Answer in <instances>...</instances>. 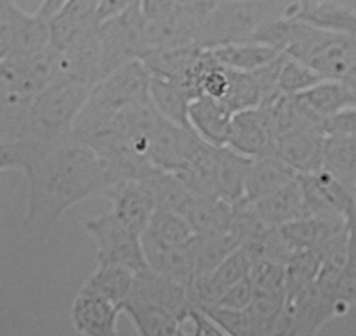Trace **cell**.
<instances>
[{
  "mask_svg": "<svg viewBox=\"0 0 356 336\" xmlns=\"http://www.w3.org/2000/svg\"><path fill=\"white\" fill-rule=\"evenodd\" d=\"M26 193L23 229L32 238L44 240L65 214L108 186L100 154L74 135L46 144L23 139Z\"/></svg>",
  "mask_w": 356,
  "mask_h": 336,
  "instance_id": "6da1fadb",
  "label": "cell"
},
{
  "mask_svg": "<svg viewBox=\"0 0 356 336\" xmlns=\"http://www.w3.org/2000/svg\"><path fill=\"white\" fill-rule=\"evenodd\" d=\"M285 53L304 61L321 79L344 82L356 97V36L327 32L300 22Z\"/></svg>",
  "mask_w": 356,
  "mask_h": 336,
  "instance_id": "7a4b0ae2",
  "label": "cell"
},
{
  "mask_svg": "<svg viewBox=\"0 0 356 336\" xmlns=\"http://www.w3.org/2000/svg\"><path fill=\"white\" fill-rule=\"evenodd\" d=\"M88 82H54L32 98L26 139L37 142H60L74 135L79 114L88 102L91 88Z\"/></svg>",
  "mask_w": 356,
  "mask_h": 336,
  "instance_id": "3957f363",
  "label": "cell"
},
{
  "mask_svg": "<svg viewBox=\"0 0 356 336\" xmlns=\"http://www.w3.org/2000/svg\"><path fill=\"white\" fill-rule=\"evenodd\" d=\"M286 4L280 0H218L197 29L194 44L213 47L250 39L264 22L282 16Z\"/></svg>",
  "mask_w": 356,
  "mask_h": 336,
  "instance_id": "277c9868",
  "label": "cell"
},
{
  "mask_svg": "<svg viewBox=\"0 0 356 336\" xmlns=\"http://www.w3.org/2000/svg\"><path fill=\"white\" fill-rule=\"evenodd\" d=\"M100 39V79L128 61L140 60L150 49L149 22L140 0L119 15L98 25Z\"/></svg>",
  "mask_w": 356,
  "mask_h": 336,
  "instance_id": "5b68a950",
  "label": "cell"
},
{
  "mask_svg": "<svg viewBox=\"0 0 356 336\" xmlns=\"http://www.w3.org/2000/svg\"><path fill=\"white\" fill-rule=\"evenodd\" d=\"M84 229L97 245V265H122L135 270L136 273L149 268L140 235L111 211L86 221Z\"/></svg>",
  "mask_w": 356,
  "mask_h": 336,
  "instance_id": "8992f818",
  "label": "cell"
},
{
  "mask_svg": "<svg viewBox=\"0 0 356 336\" xmlns=\"http://www.w3.org/2000/svg\"><path fill=\"white\" fill-rule=\"evenodd\" d=\"M348 308L335 298L321 293L316 284L296 296H289L280 315L276 335L282 336H313L320 333L328 322L348 314Z\"/></svg>",
  "mask_w": 356,
  "mask_h": 336,
  "instance_id": "52a82bcc",
  "label": "cell"
},
{
  "mask_svg": "<svg viewBox=\"0 0 356 336\" xmlns=\"http://www.w3.org/2000/svg\"><path fill=\"white\" fill-rule=\"evenodd\" d=\"M203 144L204 140L191 126L177 125L157 114L150 133L147 156L156 167L180 172Z\"/></svg>",
  "mask_w": 356,
  "mask_h": 336,
  "instance_id": "ba28073f",
  "label": "cell"
},
{
  "mask_svg": "<svg viewBox=\"0 0 356 336\" xmlns=\"http://www.w3.org/2000/svg\"><path fill=\"white\" fill-rule=\"evenodd\" d=\"M276 135L262 105L232 114L227 147L248 158L275 154Z\"/></svg>",
  "mask_w": 356,
  "mask_h": 336,
  "instance_id": "9c48e42d",
  "label": "cell"
},
{
  "mask_svg": "<svg viewBox=\"0 0 356 336\" xmlns=\"http://www.w3.org/2000/svg\"><path fill=\"white\" fill-rule=\"evenodd\" d=\"M323 133L316 126L302 123L276 137L275 154L297 174L316 172L323 165Z\"/></svg>",
  "mask_w": 356,
  "mask_h": 336,
  "instance_id": "30bf717a",
  "label": "cell"
},
{
  "mask_svg": "<svg viewBox=\"0 0 356 336\" xmlns=\"http://www.w3.org/2000/svg\"><path fill=\"white\" fill-rule=\"evenodd\" d=\"M128 300L170 312L178 319V322L191 308L189 298H187V286L166 275H161L150 268L136 273L135 284H133Z\"/></svg>",
  "mask_w": 356,
  "mask_h": 336,
  "instance_id": "8fae6325",
  "label": "cell"
},
{
  "mask_svg": "<svg viewBox=\"0 0 356 336\" xmlns=\"http://www.w3.org/2000/svg\"><path fill=\"white\" fill-rule=\"evenodd\" d=\"M8 26V54L23 56L47 49L51 46L49 20L37 13H26L13 0L8 11L2 16Z\"/></svg>",
  "mask_w": 356,
  "mask_h": 336,
  "instance_id": "7c38bea8",
  "label": "cell"
},
{
  "mask_svg": "<svg viewBox=\"0 0 356 336\" xmlns=\"http://www.w3.org/2000/svg\"><path fill=\"white\" fill-rule=\"evenodd\" d=\"M105 198L111 201V212L118 215L128 228L142 235L156 211L149 191L136 179H122L104 190Z\"/></svg>",
  "mask_w": 356,
  "mask_h": 336,
  "instance_id": "4fadbf2b",
  "label": "cell"
},
{
  "mask_svg": "<svg viewBox=\"0 0 356 336\" xmlns=\"http://www.w3.org/2000/svg\"><path fill=\"white\" fill-rule=\"evenodd\" d=\"M122 308L97 294L79 291L70 307V322L75 333L82 336L118 335V321Z\"/></svg>",
  "mask_w": 356,
  "mask_h": 336,
  "instance_id": "5bb4252c",
  "label": "cell"
},
{
  "mask_svg": "<svg viewBox=\"0 0 356 336\" xmlns=\"http://www.w3.org/2000/svg\"><path fill=\"white\" fill-rule=\"evenodd\" d=\"M304 201L309 215L346 214L351 198V190L335 179L325 168L316 172L299 174Z\"/></svg>",
  "mask_w": 356,
  "mask_h": 336,
  "instance_id": "9a60e30c",
  "label": "cell"
},
{
  "mask_svg": "<svg viewBox=\"0 0 356 336\" xmlns=\"http://www.w3.org/2000/svg\"><path fill=\"white\" fill-rule=\"evenodd\" d=\"M300 105L302 116L307 123L320 130L321 121L344 109L356 107V97L344 82L332 81V79H321L309 90L296 95ZM321 132V130H320Z\"/></svg>",
  "mask_w": 356,
  "mask_h": 336,
  "instance_id": "2e32d148",
  "label": "cell"
},
{
  "mask_svg": "<svg viewBox=\"0 0 356 336\" xmlns=\"http://www.w3.org/2000/svg\"><path fill=\"white\" fill-rule=\"evenodd\" d=\"M193 238L184 245H168V243L159 242V240L142 233L140 240H142L143 256H145L149 268L187 286L196 275Z\"/></svg>",
  "mask_w": 356,
  "mask_h": 336,
  "instance_id": "e0dca14e",
  "label": "cell"
},
{
  "mask_svg": "<svg viewBox=\"0 0 356 336\" xmlns=\"http://www.w3.org/2000/svg\"><path fill=\"white\" fill-rule=\"evenodd\" d=\"M100 0H68L65 8L49 20L51 47L63 49L97 29Z\"/></svg>",
  "mask_w": 356,
  "mask_h": 336,
  "instance_id": "ac0fdd59",
  "label": "cell"
},
{
  "mask_svg": "<svg viewBox=\"0 0 356 336\" xmlns=\"http://www.w3.org/2000/svg\"><path fill=\"white\" fill-rule=\"evenodd\" d=\"M234 112L220 100L197 95L189 107V125L207 144L215 147L227 146Z\"/></svg>",
  "mask_w": 356,
  "mask_h": 336,
  "instance_id": "d6986e66",
  "label": "cell"
},
{
  "mask_svg": "<svg viewBox=\"0 0 356 336\" xmlns=\"http://www.w3.org/2000/svg\"><path fill=\"white\" fill-rule=\"evenodd\" d=\"M299 174L276 154H264V156L252 158L245 179V197L243 201L260 200L267 194L275 193L293 181Z\"/></svg>",
  "mask_w": 356,
  "mask_h": 336,
  "instance_id": "ffe728a7",
  "label": "cell"
},
{
  "mask_svg": "<svg viewBox=\"0 0 356 336\" xmlns=\"http://www.w3.org/2000/svg\"><path fill=\"white\" fill-rule=\"evenodd\" d=\"M252 205L260 221L267 228H278V226L286 224V222L297 221V219L309 215L307 214L306 201H304L299 176L283 188L276 190L275 193L253 201Z\"/></svg>",
  "mask_w": 356,
  "mask_h": 336,
  "instance_id": "44dd1931",
  "label": "cell"
},
{
  "mask_svg": "<svg viewBox=\"0 0 356 336\" xmlns=\"http://www.w3.org/2000/svg\"><path fill=\"white\" fill-rule=\"evenodd\" d=\"M283 15L300 20L314 29L356 36V9L341 0H321L318 4L300 9L292 8L289 2Z\"/></svg>",
  "mask_w": 356,
  "mask_h": 336,
  "instance_id": "7402d4cb",
  "label": "cell"
},
{
  "mask_svg": "<svg viewBox=\"0 0 356 336\" xmlns=\"http://www.w3.org/2000/svg\"><path fill=\"white\" fill-rule=\"evenodd\" d=\"M204 49L210 51L220 65L241 72L259 70V68L278 60L283 54L282 51L253 39L234 40V43L218 44L213 47H204Z\"/></svg>",
  "mask_w": 356,
  "mask_h": 336,
  "instance_id": "603a6c76",
  "label": "cell"
},
{
  "mask_svg": "<svg viewBox=\"0 0 356 336\" xmlns=\"http://www.w3.org/2000/svg\"><path fill=\"white\" fill-rule=\"evenodd\" d=\"M150 104L154 111L163 116L168 121L177 125H189V107L193 102L194 93L184 82L173 81V79L159 77L150 74Z\"/></svg>",
  "mask_w": 356,
  "mask_h": 336,
  "instance_id": "cb8c5ba5",
  "label": "cell"
},
{
  "mask_svg": "<svg viewBox=\"0 0 356 336\" xmlns=\"http://www.w3.org/2000/svg\"><path fill=\"white\" fill-rule=\"evenodd\" d=\"M232 208L234 205L217 194H191L178 212L189 221L196 235H204L227 229Z\"/></svg>",
  "mask_w": 356,
  "mask_h": 336,
  "instance_id": "d4e9b609",
  "label": "cell"
},
{
  "mask_svg": "<svg viewBox=\"0 0 356 336\" xmlns=\"http://www.w3.org/2000/svg\"><path fill=\"white\" fill-rule=\"evenodd\" d=\"M252 158L232 151L231 147H218L213 167V186L217 197L236 205L245 197V179Z\"/></svg>",
  "mask_w": 356,
  "mask_h": 336,
  "instance_id": "484cf974",
  "label": "cell"
},
{
  "mask_svg": "<svg viewBox=\"0 0 356 336\" xmlns=\"http://www.w3.org/2000/svg\"><path fill=\"white\" fill-rule=\"evenodd\" d=\"M136 181H140L142 186L149 191L156 208L180 211L193 194L177 172L164 170L156 165H149Z\"/></svg>",
  "mask_w": 356,
  "mask_h": 336,
  "instance_id": "4316f807",
  "label": "cell"
},
{
  "mask_svg": "<svg viewBox=\"0 0 356 336\" xmlns=\"http://www.w3.org/2000/svg\"><path fill=\"white\" fill-rule=\"evenodd\" d=\"M135 277L136 272L128 266L97 265L93 273L82 282L79 291L97 294V296L105 298L122 308V303L128 300L129 293H131Z\"/></svg>",
  "mask_w": 356,
  "mask_h": 336,
  "instance_id": "83f0119b",
  "label": "cell"
},
{
  "mask_svg": "<svg viewBox=\"0 0 356 336\" xmlns=\"http://www.w3.org/2000/svg\"><path fill=\"white\" fill-rule=\"evenodd\" d=\"M33 97L35 95H26L0 82V137L11 140L26 139Z\"/></svg>",
  "mask_w": 356,
  "mask_h": 336,
  "instance_id": "f1b7e54d",
  "label": "cell"
},
{
  "mask_svg": "<svg viewBox=\"0 0 356 336\" xmlns=\"http://www.w3.org/2000/svg\"><path fill=\"white\" fill-rule=\"evenodd\" d=\"M321 168L353 190L356 186V135L325 137Z\"/></svg>",
  "mask_w": 356,
  "mask_h": 336,
  "instance_id": "f546056e",
  "label": "cell"
},
{
  "mask_svg": "<svg viewBox=\"0 0 356 336\" xmlns=\"http://www.w3.org/2000/svg\"><path fill=\"white\" fill-rule=\"evenodd\" d=\"M241 245V240L231 228L204 233V235H194L193 252L196 273L211 272L222 259L227 258L232 250Z\"/></svg>",
  "mask_w": 356,
  "mask_h": 336,
  "instance_id": "4dcf8cb0",
  "label": "cell"
},
{
  "mask_svg": "<svg viewBox=\"0 0 356 336\" xmlns=\"http://www.w3.org/2000/svg\"><path fill=\"white\" fill-rule=\"evenodd\" d=\"M122 314L131 319L133 328L142 336L180 335L178 319L170 312L161 310V308L128 300L122 303Z\"/></svg>",
  "mask_w": 356,
  "mask_h": 336,
  "instance_id": "1f68e13d",
  "label": "cell"
},
{
  "mask_svg": "<svg viewBox=\"0 0 356 336\" xmlns=\"http://www.w3.org/2000/svg\"><path fill=\"white\" fill-rule=\"evenodd\" d=\"M285 291H255L246 312L252 317L257 336L276 335L280 315L285 307Z\"/></svg>",
  "mask_w": 356,
  "mask_h": 336,
  "instance_id": "d6a6232c",
  "label": "cell"
},
{
  "mask_svg": "<svg viewBox=\"0 0 356 336\" xmlns=\"http://www.w3.org/2000/svg\"><path fill=\"white\" fill-rule=\"evenodd\" d=\"M143 233L168 245H184L196 235L189 221L170 208H156Z\"/></svg>",
  "mask_w": 356,
  "mask_h": 336,
  "instance_id": "836d02e7",
  "label": "cell"
},
{
  "mask_svg": "<svg viewBox=\"0 0 356 336\" xmlns=\"http://www.w3.org/2000/svg\"><path fill=\"white\" fill-rule=\"evenodd\" d=\"M320 81L321 75L316 74L311 67H307L304 61L283 53L282 60H280L278 81H276L280 95H292V97H296V95L309 90L311 86H314Z\"/></svg>",
  "mask_w": 356,
  "mask_h": 336,
  "instance_id": "e575fe53",
  "label": "cell"
},
{
  "mask_svg": "<svg viewBox=\"0 0 356 336\" xmlns=\"http://www.w3.org/2000/svg\"><path fill=\"white\" fill-rule=\"evenodd\" d=\"M229 91L224 104L232 112L243 109L259 107L262 104V88L253 72H241L229 68Z\"/></svg>",
  "mask_w": 356,
  "mask_h": 336,
  "instance_id": "d590c367",
  "label": "cell"
},
{
  "mask_svg": "<svg viewBox=\"0 0 356 336\" xmlns=\"http://www.w3.org/2000/svg\"><path fill=\"white\" fill-rule=\"evenodd\" d=\"M320 256L314 250H299L292 256L285 265V294L296 296L302 293L309 286H313L314 279L320 270Z\"/></svg>",
  "mask_w": 356,
  "mask_h": 336,
  "instance_id": "8d00e7d4",
  "label": "cell"
},
{
  "mask_svg": "<svg viewBox=\"0 0 356 336\" xmlns=\"http://www.w3.org/2000/svg\"><path fill=\"white\" fill-rule=\"evenodd\" d=\"M250 265H252V258H250L248 250L241 245L232 250L227 258L222 259L211 272H208V277H210L211 284L218 291V294H222L232 284L248 277Z\"/></svg>",
  "mask_w": 356,
  "mask_h": 336,
  "instance_id": "74e56055",
  "label": "cell"
},
{
  "mask_svg": "<svg viewBox=\"0 0 356 336\" xmlns=\"http://www.w3.org/2000/svg\"><path fill=\"white\" fill-rule=\"evenodd\" d=\"M248 277L255 291H285V263L282 261L255 256Z\"/></svg>",
  "mask_w": 356,
  "mask_h": 336,
  "instance_id": "f35d334b",
  "label": "cell"
},
{
  "mask_svg": "<svg viewBox=\"0 0 356 336\" xmlns=\"http://www.w3.org/2000/svg\"><path fill=\"white\" fill-rule=\"evenodd\" d=\"M203 310V308H201ZM208 315L220 326L224 335L231 336H257L255 326L246 308H225V307H210L204 308Z\"/></svg>",
  "mask_w": 356,
  "mask_h": 336,
  "instance_id": "ab89813d",
  "label": "cell"
},
{
  "mask_svg": "<svg viewBox=\"0 0 356 336\" xmlns=\"http://www.w3.org/2000/svg\"><path fill=\"white\" fill-rule=\"evenodd\" d=\"M337 296L339 303L344 305L348 310L356 307V243L349 242L348 256L339 273L337 282Z\"/></svg>",
  "mask_w": 356,
  "mask_h": 336,
  "instance_id": "60d3db41",
  "label": "cell"
},
{
  "mask_svg": "<svg viewBox=\"0 0 356 336\" xmlns=\"http://www.w3.org/2000/svg\"><path fill=\"white\" fill-rule=\"evenodd\" d=\"M253 293H255V289H253L252 280H250V277H245L243 280H239V282L227 287V289L220 294L217 305H213V307L238 308V310H241V308L248 307L250 301H252L253 298Z\"/></svg>",
  "mask_w": 356,
  "mask_h": 336,
  "instance_id": "b9f144b4",
  "label": "cell"
},
{
  "mask_svg": "<svg viewBox=\"0 0 356 336\" xmlns=\"http://www.w3.org/2000/svg\"><path fill=\"white\" fill-rule=\"evenodd\" d=\"M320 130L325 137L356 135V107L344 109V111L323 119Z\"/></svg>",
  "mask_w": 356,
  "mask_h": 336,
  "instance_id": "7bdbcfd3",
  "label": "cell"
},
{
  "mask_svg": "<svg viewBox=\"0 0 356 336\" xmlns=\"http://www.w3.org/2000/svg\"><path fill=\"white\" fill-rule=\"evenodd\" d=\"M23 151H25L23 140H11L0 137V172L22 170Z\"/></svg>",
  "mask_w": 356,
  "mask_h": 336,
  "instance_id": "ee69618b",
  "label": "cell"
},
{
  "mask_svg": "<svg viewBox=\"0 0 356 336\" xmlns=\"http://www.w3.org/2000/svg\"><path fill=\"white\" fill-rule=\"evenodd\" d=\"M136 0H100V9H98V22H105V20L112 18V16L119 15L129 6L135 4Z\"/></svg>",
  "mask_w": 356,
  "mask_h": 336,
  "instance_id": "f6af8a7d",
  "label": "cell"
},
{
  "mask_svg": "<svg viewBox=\"0 0 356 336\" xmlns=\"http://www.w3.org/2000/svg\"><path fill=\"white\" fill-rule=\"evenodd\" d=\"M346 228H348L349 242L356 243V186L351 190V198H349V205L346 208Z\"/></svg>",
  "mask_w": 356,
  "mask_h": 336,
  "instance_id": "bcb514c9",
  "label": "cell"
},
{
  "mask_svg": "<svg viewBox=\"0 0 356 336\" xmlns=\"http://www.w3.org/2000/svg\"><path fill=\"white\" fill-rule=\"evenodd\" d=\"M68 0H40L39 8H37V15L44 16L46 20H51L53 16H56L61 9L65 8Z\"/></svg>",
  "mask_w": 356,
  "mask_h": 336,
  "instance_id": "7dc6e473",
  "label": "cell"
},
{
  "mask_svg": "<svg viewBox=\"0 0 356 336\" xmlns=\"http://www.w3.org/2000/svg\"><path fill=\"white\" fill-rule=\"evenodd\" d=\"M318 2H321V0H292V2H290V6L296 9H300V8H307V6L318 4Z\"/></svg>",
  "mask_w": 356,
  "mask_h": 336,
  "instance_id": "c3c4849f",
  "label": "cell"
},
{
  "mask_svg": "<svg viewBox=\"0 0 356 336\" xmlns=\"http://www.w3.org/2000/svg\"><path fill=\"white\" fill-rule=\"evenodd\" d=\"M6 37H8V26L4 20L0 18V43H6Z\"/></svg>",
  "mask_w": 356,
  "mask_h": 336,
  "instance_id": "681fc988",
  "label": "cell"
},
{
  "mask_svg": "<svg viewBox=\"0 0 356 336\" xmlns=\"http://www.w3.org/2000/svg\"><path fill=\"white\" fill-rule=\"evenodd\" d=\"M13 0H0V18L6 15V11H8L9 4H11Z\"/></svg>",
  "mask_w": 356,
  "mask_h": 336,
  "instance_id": "f907efd6",
  "label": "cell"
},
{
  "mask_svg": "<svg viewBox=\"0 0 356 336\" xmlns=\"http://www.w3.org/2000/svg\"><path fill=\"white\" fill-rule=\"evenodd\" d=\"M6 56H8V44L0 43V61L4 60Z\"/></svg>",
  "mask_w": 356,
  "mask_h": 336,
  "instance_id": "816d5d0a",
  "label": "cell"
}]
</instances>
